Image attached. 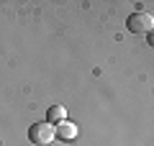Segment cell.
Wrapping results in <instances>:
<instances>
[{
    "label": "cell",
    "instance_id": "cell-1",
    "mask_svg": "<svg viewBox=\"0 0 154 146\" xmlns=\"http://www.w3.org/2000/svg\"><path fill=\"white\" fill-rule=\"evenodd\" d=\"M28 141L36 146H46L54 141V128H51V123H46V120H41V123H33L31 128H28Z\"/></svg>",
    "mask_w": 154,
    "mask_h": 146
},
{
    "label": "cell",
    "instance_id": "cell-2",
    "mask_svg": "<svg viewBox=\"0 0 154 146\" xmlns=\"http://www.w3.org/2000/svg\"><path fill=\"white\" fill-rule=\"evenodd\" d=\"M126 26H128V31L131 33H152V28H154V18L149 16V13H131L128 16V21H126Z\"/></svg>",
    "mask_w": 154,
    "mask_h": 146
},
{
    "label": "cell",
    "instance_id": "cell-3",
    "mask_svg": "<svg viewBox=\"0 0 154 146\" xmlns=\"http://www.w3.org/2000/svg\"><path fill=\"white\" fill-rule=\"evenodd\" d=\"M54 138H59V141H75L77 138V126L75 123H69V120H64V123H59L54 128Z\"/></svg>",
    "mask_w": 154,
    "mask_h": 146
},
{
    "label": "cell",
    "instance_id": "cell-4",
    "mask_svg": "<svg viewBox=\"0 0 154 146\" xmlns=\"http://www.w3.org/2000/svg\"><path fill=\"white\" fill-rule=\"evenodd\" d=\"M64 120H67V108H62V105H51V108L46 110V123L59 126V123H64Z\"/></svg>",
    "mask_w": 154,
    "mask_h": 146
}]
</instances>
